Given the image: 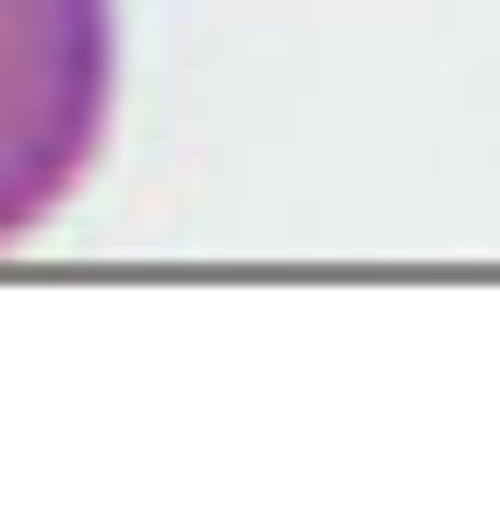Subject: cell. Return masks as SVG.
I'll return each instance as SVG.
<instances>
[{
    "label": "cell",
    "mask_w": 500,
    "mask_h": 512,
    "mask_svg": "<svg viewBox=\"0 0 500 512\" xmlns=\"http://www.w3.org/2000/svg\"><path fill=\"white\" fill-rule=\"evenodd\" d=\"M120 120V0H0V251L96 179Z\"/></svg>",
    "instance_id": "cell-1"
}]
</instances>
